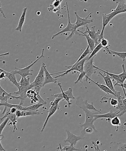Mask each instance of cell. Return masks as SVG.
Returning a JSON list of instances; mask_svg holds the SVG:
<instances>
[{"label": "cell", "mask_w": 126, "mask_h": 151, "mask_svg": "<svg viewBox=\"0 0 126 151\" xmlns=\"http://www.w3.org/2000/svg\"><path fill=\"white\" fill-rule=\"evenodd\" d=\"M84 100L81 97H79L77 99L76 104L80 109H82L84 110L85 114V121L84 124H81V128L84 127V129L81 131V134L84 136L86 134L85 130L88 127H91L93 130L96 132L98 131L96 129L94 125V122L96 121L94 119V115L98 114L97 112H93L90 111L86 107L84 102Z\"/></svg>", "instance_id": "cell-1"}, {"label": "cell", "mask_w": 126, "mask_h": 151, "mask_svg": "<svg viewBox=\"0 0 126 151\" xmlns=\"http://www.w3.org/2000/svg\"><path fill=\"white\" fill-rule=\"evenodd\" d=\"M67 10L68 17V23L67 25L64 29H62L61 31H60L57 33L53 35L51 39H53L55 37L57 36V35H60V34L64 33L66 32H71V34L69 35L66 38L65 40L67 41L72 37L73 35H81V34L79 33L77 31V29L75 23L72 24L71 23L70 20V14L69 9H68V6L67 2H66Z\"/></svg>", "instance_id": "cell-2"}, {"label": "cell", "mask_w": 126, "mask_h": 151, "mask_svg": "<svg viewBox=\"0 0 126 151\" xmlns=\"http://www.w3.org/2000/svg\"><path fill=\"white\" fill-rule=\"evenodd\" d=\"M88 57H86L84 59L81 60V61L78 62L76 64H73L70 66H66V68H67L68 70L64 71L57 72V73L51 74V75L58 74L59 73H62L61 75H59L54 77L55 78H57L60 77L64 76H65L67 75L68 73H70L72 71L76 70L79 72L80 73L84 72V63L86 60L88 59Z\"/></svg>", "instance_id": "cell-3"}, {"label": "cell", "mask_w": 126, "mask_h": 151, "mask_svg": "<svg viewBox=\"0 0 126 151\" xmlns=\"http://www.w3.org/2000/svg\"><path fill=\"white\" fill-rule=\"evenodd\" d=\"M45 80V73L43 67L41 65L39 72L34 81L31 84L33 86L34 90L37 93H39L40 91L44 86V83Z\"/></svg>", "instance_id": "cell-4"}, {"label": "cell", "mask_w": 126, "mask_h": 151, "mask_svg": "<svg viewBox=\"0 0 126 151\" xmlns=\"http://www.w3.org/2000/svg\"><path fill=\"white\" fill-rule=\"evenodd\" d=\"M44 49L43 48L40 56L33 63H32V64L22 69H19L15 67V68L16 70H12V72L14 74L16 75V74H18L20 75L23 78H26V77L29 76L30 75H32V74L30 73V72L33 71V70L30 69L31 68L32 66H33L40 59L42 58H45V56H44Z\"/></svg>", "instance_id": "cell-5"}, {"label": "cell", "mask_w": 126, "mask_h": 151, "mask_svg": "<svg viewBox=\"0 0 126 151\" xmlns=\"http://www.w3.org/2000/svg\"><path fill=\"white\" fill-rule=\"evenodd\" d=\"M95 57L96 56H94L89 60H87L84 63V72L86 73L85 78L86 81H88V78H90L93 74H95L96 71L97 70V69L95 68L94 62H93V60Z\"/></svg>", "instance_id": "cell-6"}, {"label": "cell", "mask_w": 126, "mask_h": 151, "mask_svg": "<svg viewBox=\"0 0 126 151\" xmlns=\"http://www.w3.org/2000/svg\"><path fill=\"white\" fill-rule=\"evenodd\" d=\"M92 12L90 13L85 18H82L80 17L78 15V13L76 12H75L74 13L75 15L76 18V22L75 23L77 29L78 28L82 26H85L88 25L89 24L93 23L94 19H89V17L92 14Z\"/></svg>", "instance_id": "cell-7"}, {"label": "cell", "mask_w": 126, "mask_h": 151, "mask_svg": "<svg viewBox=\"0 0 126 151\" xmlns=\"http://www.w3.org/2000/svg\"><path fill=\"white\" fill-rule=\"evenodd\" d=\"M115 94V97L117 98L118 101V104L115 108L118 109V110L117 111L118 116H121L126 113V107L122 103V99H123V97L121 95L120 92L116 91Z\"/></svg>", "instance_id": "cell-8"}, {"label": "cell", "mask_w": 126, "mask_h": 151, "mask_svg": "<svg viewBox=\"0 0 126 151\" xmlns=\"http://www.w3.org/2000/svg\"><path fill=\"white\" fill-rule=\"evenodd\" d=\"M5 118H8L10 122L9 125H11L13 128V132H14L16 130H18V128L16 126L17 121V118L16 117V114L12 113L10 110L7 111L4 114L2 117L0 118V120L2 121L3 119Z\"/></svg>", "instance_id": "cell-9"}, {"label": "cell", "mask_w": 126, "mask_h": 151, "mask_svg": "<svg viewBox=\"0 0 126 151\" xmlns=\"http://www.w3.org/2000/svg\"><path fill=\"white\" fill-rule=\"evenodd\" d=\"M102 18H103V28H102L101 32L99 37L98 41L99 44L100 43L102 40L104 38L103 34L105 27L107 26L109 22L115 17V16L112 12L108 14L103 13L102 14Z\"/></svg>", "instance_id": "cell-10"}, {"label": "cell", "mask_w": 126, "mask_h": 151, "mask_svg": "<svg viewBox=\"0 0 126 151\" xmlns=\"http://www.w3.org/2000/svg\"><path fill=\"white\" fill-rule=\"evenodd\" d=\"M32 88H33V86L32 84L31 83L30 85L27 87H20L17 91L13 93H11V94H15L19 95V96L21 98V100H20V103L19 104L22 106V105H23L24 103L25 99L27 97V91Z\"/></svg>", "instance_id": "cell-11"}, {"label": "cell", "mask_w": 126, "mask_h": 151, "mask_svg": "<svg viewBox=\"0 0 126 151\" xmlns=\"http://www.w3.org/2000/svg\"><path fill=\"white\" fill-rule=\"evenodd\" d=\"M86 30L87 31V33L91 38V39L93 40L95 43L96 47L99 44L98 42L99 35H100L101 32L100 29H98L97 32L95 30L96 26H92L91 29H90L88 26V25L86 26Z\"/></svg>", "instance_id": "cell-12"}, {"label": "cell", "mask_w": 126, "mask_h": 151, "mask_svg": "<svg viewBox=\"0 0 126 151\" xmlns=\"http://www.w3.org/2000/svg\"><path fill=\"white\" fill-rule=\"evenodd\" d=\"M65 131H66L67 134V137L66 139L64 140V142L65 143H69L70 144V146H75L78 140L84 139V137L81 136H77L74 135L70 132L69 130L66 129Z\"/></svg>", "instance_id": "cell-13"}, {"label": "cell", "mask_w": 126, "mask_h": 151, "mask_svg": "<svg viewBox=\"0 0 126 151\" xmlns=\"http://www.w3.org/2000/svg\"><path fill=\"white\" fill-rule=\"evenodd\" d=\"M43 67L44 68V73H45V80L44 83V86H45V84L51 83H55L59 82L58 81L57 78H53L51 76V74L49 73L47 69V66L44 63H42Z\"/></svg>", "instance_id": "cell-14"}, {"label": "cell", "mask_w": 126, "mask_h": 151, "mask_svg": "<svg viewBox=\"0 0 126 151\" xmlns=\"http://www.w3.org/2000/svg\"><path fill=\"white\" fill-rule=\"evenodd\" d=\"M113 1L117 4L116 8L112 10V13L115 16L120 14L121 10L126 7V4L125 0H113Z\"/></svg>", "instance_id": "cell-15"}, {"label": "cell", "mask_w": 126, "mask_h": 151, "mask_svg": "<svg viewBox=\"0 0 126 151\" xmlns=\"http://www.w3.org/2000/svg\"><path fill=\"white\" fill-rule=\"evenodd\" d=\"M99 74L102 76L104 79L105 83H106L107 86L114 93H116V91L115 90L112 81V78L107 74L104 73V74L100 72H99Z\"/></svg>", "instance_id": "cell-16"}, {"label": "cell", "mask_w": 126, "mask_h": 151, "mask_svg": "<svg viewBox=\"0 0 126 151\" xmlns=\"http://www.w3.org/2000/svg\"><path fill=\"white\" fill-rule=\"evenodd\" d=\"M40 114L38 111H27L17 110L16 113L17 118L28 116H33L34 115H39Z\"/></svg>", "instance_id": "cell-17"}, {"label": "cell", "mask_w": 126, "mask_h": 151, "mask_svg": "<svg viewBox=\"0 0 126 151\" xmlns=\"http://www.w3.org/2000/svg\"><path fill=\"white\" fill-rule=\"evenodd\" d=\"M60 106L59 104L55 105L51 109H49L47 112H48V116H47L45 122H44L43 125L41 130V132H42L45 129L46 126L47 122H48L49 119L52 115L55 113L56 111L60 109Z\"/></svg>", "instance_id": "cell-18"}, {"label": "cell", "mask_w": 126, "mask_h": 151, "mask_svg": "<svg viewBox=\"0 0 126 151\" xmlns=\"http://www.w3.org/2000/svg\"><path fill=\"white\" fill-rule=\"evenodd\" d=\"M77 31H78V32H81L82 36L85 37L86 39L87 40V43H88V45L89 47L90 51L91 52L96 47L94 41L90 37L88 34L87 33L86 31L85 30V32H83L78 29H77Z\"/></svg>", "instance_id": "cell-19"}, {"label": "cell", "mask_w": 126, "mask_h": 151, "mask_svg": "<svg viewBox=\"0 0 126 151\" xmlns=\"http://www.w3.org/2000/svg\"><path fill=\"white\" fill-rule=\"evenodd\" d=\"M27 7H25L23 9V13H22L20 19H19L18 24L17 27L15 29L16 30L19 31V32H22V29L23 27L24 24L26 20V14L27 10Z\"/></svg>", "instance_id": "cell-20"}, {"label": "cell", "mask_w": 126, "mask_h": 151, "mask_svg": "<svg viewBox=\"0 0 126 151\" xmlns=\"http://www.w3.org/2000/svg\"><path fill=\"white\" fill-rule=\"evenodd\" d=\"M88 80H90V81H92V82L94 83L95 84H96V85H97L99 88L101 89V90H102L105 92L107 94L104 97H105L108 94H112L113 95V96H115V93H114L113 92H112V90L108 88L107 86H105L103 84H100L98 82H96L95 81H93V80H92L91 78H88Z\"/></svg>", "instance_id": "cell-21"}, {"label": "cell", "mask_w": 126, "mask_h": 151, "mask_svg": "<svg viewBox=\"0 0 126 151\" xmlns=\"http://www.w3.org/2000/svg\"><path fill=\"white\" fill-rule=\"evenodd\" d=\"M115 116H118L117 111L113 112L112 111H110L108 113L103 114H96L94 115V119L95 120L100 118H108L112 119Z\"/></svg>", "instance_id": "cell-22"}, {"label": "cell", "mask_w": 126, "mask_h": 151, "mask_svg": "<svg viewBox=\"0 0 126 151\" xmlns=\"http://www.w3.org/2000/svg\"><path fill=\"white\" fill-rule=\"evenodd\" d=\"M6 78H8L9 81L10 82L12 83V84L15 86L16 87L19 89L20 88V86L19 83V82H17V80H16L15 74L13 73L12 72H6Z\"/></svg>", "instance_id": "cell-23"}, {"label": "cell", "mask_w": 126, "mask_h": 151, "mask_svg": "<svg viewBox=\"0 0 126 151\" xmlns=\"http://www.w3.org/2000/svg\"><path fill=\"white\" fill-rule=\"evenodd\" d=\"M38 93L35 92V90H30L27 91V97H29L30 98L31 100V103L32 104L33 103H36V102H38L39 100L37 97V94Z\"/></svg>", "instance_id": "cell-24"}, {"label": "cell", "mask_w": 126, "mask_h": 151, "mask_svg": "<svg viewBox=\"0 0 126 151\" xmlns=\"http://www.w3.org/2000/svg\"><path fill=\"white\" fill-rule=\"evenodd\" d=\"M45 105L44 103L38 102L37 103L35 104L32 105V106H27V107H24L23 111H38V109L41 106Z\"/></svg>", "instance_id": "cell-25"}, {"label": "cell", "mask_w": 126, "mask_h": 151, "mask_svg": "<svg viewBox=\"0 0 126 151\" xmlns=\"http://www.w3.org/2000/svg\"><path fill=\"white\" fill-rule=\"evenodd\" d=\"M122 66L123 71L122 73L118 75V77H119V82H118V84H117V85H118V84H121L124 83L126 80V71L124 64H122Z\"/></svg>", "instance_id": "cell-26"}, {"label": "cell", "mask_w": 126, "mask_h": 151, "mask_svg": "<svg viewBox=\"0 0 126 151\" xmlns=\"http://www.w3.org/2000/svg\"><path fill=\"white\" fill-rule=\"evenodd\" d=\"M30 78L29 76H28L27 78H26H26L22 77V78L19 82L20 87H27L30 85L31 83H30Z\"/></svg>", "instance_id": "cell-27"}, {"label": "cell", "mask_w": 126, "mask_h": 151, "mask_svg": "<svg viewBox=\"0 0 126 151\" xmlns=\"http://www.w3.org/2000/svg\"><path fill=\"white\" fill-rule=\"evenodd\" d=\"M103 47H102L101 44L100 43L98 45L95 47L93 51L91 52L90 55L89 56L88 60H90V59L92 58L94 56H96L97 53L102 49Z\"/></svg>", "instance_id": "cell-28"}, {"label": "cell", "mask_w": 126, "mask_h": 151, "mask_svg": "<svg viewBox=\"0 0 126 151\" xmlns=\"http://www.w3.org/2000/svg\"><path fill=\"white\" fill-rule=\"evenodd\" d=\"M109 54L110 55H115L118 56L120 58L122 59L123 61H125L126 58V52H118L109 50Z\"/></svg>", "instance_id": "cell-29"}, {"label": "cell", "mask_w": 126, "mask_h": 151, "mask_svg": "<svg viewBox=\"0 0 126 151\" xmlns=\"http://www.w3.org/2000/svg\"><path fill=\"white\" fill-rule=\"evenodd\" d=\"M60 7L61 6L58 7H54L52 6L51 4H50V7L47 8V9H48L49 12L52 11L53 12V13H56L59 17H60L61 14V8H60Z\"/></svg>", "instance_id": "cell-30"}, {"label": "cell", "mask_w": 126, "mask_h": 151, "mask_svg": "<svg viewBox=\"0 0 126 151\" xmlns=\"http://www.w3.org/2000/svg\"><path fill=\"white\" fill-rule=\"evenodd\" d=\"M58 85L60 87V88L61 90V93L63 94V100H65L67 102L68 107L70 108L71 107V105H72V103H71L70 101V99L68 97V96H66V95L64 93V91L62 88V86L61 83H58Z\"/></svg>", "instance_id": "cell-31"}, {"label": "cell", "mask_w": 126, "mask_h": 151, "mask_svg": "<svg viewBox=\"0 0 126 151\" xmlns=\"http://www.w3.org/2000/svg\"><path fill=\"white\" fill-rule=\"evenodd\" d=\"M84 102L86 107V109H88V110H93L96 111L98 112L99 113H101L100 111L98 110L97 109H96V108L94 107V106H93V103H91V104H90L88 103L87 100H86L84 101Z\"/></svg>", "instance_id": "cell-32"}, {"label": "cell", "mask_w": 126, "mask_h": 151, "mask_svg": "<svg viewBox=\"0 0 126 151\" xmlns=\"http://www.w3.org/2000/svg\"><path fill=\"white\" fill-rule=\"evenodd\" d=\"M111 123L112 125L114 126L119 127L121 125L120 120L118 116H115V117L112 118L111 120Z\"/></svg>", "instance_id": "cell-33"}, {"label": "cell", "mask_w": 126, "mask_h": 151, "mask_svg": "<svg viewBox=\"0 0 126 151\" xmlns=\"http://www.w3.org/2000/svg\"><path fill=\"white\" fill-rule=\"evenodd\" d=\"M62 146H63V149L64 151H81V149L76 148L74 146L70 145L69 146H65L62 144Z\"/></svg>", "instance_id": "cell-34"}, {"label": "cell", "mask_w": 126, "mask_h": 151, "mask_svg": "<svg viewBox=\"0 0 126 151\" xmlns=\"http://www.w3.org/2000/svg\"><path fill=\"white\" fill-rule=\"evenodd\" d=\"M104 99H108V100H110L111 105L114 106V108L116 107V106L118 104V101L117 100L114 99L113 98H107L103 97L102 99V101Z\"/></svg>", "instance_id": "cell-35"}, {"label": "cell", "mask_w": 126, "mask_h": 151, "mask_svg": "<svg viewBox=\"0 0 126 151\" xmlns=\"http://www.w3.org/2000/svg\"><path fill=\"white\" fill-rule=\"evenodd\" d=\"M101 44L103 47V48H104L106 50L108 49L109 48V41L107 40L106 38H104L101 41L100 43Z\"/></svg>", "instance_id": "cell-36"}, {"label": "cell", "mask_w": 126, "mask_h": 151, "mask_svg": "<svg viewBox=\"0 0 126 151\" xmlns=\"http://www.w3.org/2000/svg\"><path fill=\"white\" fill-rule=\"evenodd\" d=\"M64 93L70 99H75V97L73 94L72 89L71 88H69L66 91H64Z\"/></svg>", "instance_id": "cell-37"}, {"label": "cell", "mask_w": 126, "mask_h": 151, "mask_svg": "<svg viewBox=\"0 0 126 151\" xmlns=\"http://www.w3.org/2000/svg\"><path fill=\"white\" fill-rule=\"evenodd\" d=\"M63 100V99L60 98H55V99L54 101L51 102V103H50V106L49 109H51V108L53 107V106H55V105L59 104V102H60V101Z\"/></svg>", "instance_id": "cell-38"}, {"label": "cell", "mask_w": 126, "mask_h": 151, "mask_svg": "<svg viewBox=\"0 0 126 151\" xmlns=\"http://www.w3.org/2000/svg\"><path fill=\"white\" fill-rule=\"evenodd\" d=\"M1 80H0V82H1ZM12 95L11 93H9L7 92L4 88L1 87V83H0V96H11Z\"/></svg>", "instance_id": "cell-39"}, {"label": "cell", "mask_w": 126, "mask_h": 151, "mask_svg": "<svg viewBox=\"0 0 126 151\" xmlns=\"http://www.w3.org/2000/svg\"><path fill=\"white\" fill-rule=\"evenodd\" d=\"M9 121L8 118H5L4 121L0 124V134H1V133L5 128Z\"/></svg>", "instance_id": "cell-40"}, {"label": "cell", "mask_w": 126, "mask_h": 151, "mask_svg": "<svg viewBox=\"0 0 126 151\" xmlns=\"http://www.w3.org/2000/svg\"><path fill=\"white\" fill-rule=\"evenodd\" d=\"M86 73L84 72L80 73L79 75L78 76V79L75 82V84H76L78 83L79 81H81V83H83V79L84 77H85Z\"/></svg>", "instance_id": "cell-41"}, {"label": "cell", "mask_w": 126, "mask_h": 151, "mask_svg": "<svg viewBox=\"0 0 126 151\" xmlns=\"http://www.w3.org/2000/svg\"><path fill=\"white\" fill-rule=\"evenodd\" d=\"M63 0H55L51 4L52 6L54 7H58L61 6V3Z\"/></svg>", "instance_id": "cell-42"}, {"label": "cell", "mask_w": 126, "mask_h": 151, "mask_svg": "<svg viewBox=\"0 0 126 151\" xmlns=\"http://www.w3.org/2000/svg\"><path fill=\"white\" fill-rule=\"evenodd\" d=\"M118 144L119 145V147L117 149V151H126V143H120Z\"/></svg>", "instance_id": "cell-43"}, {"label": "cell", "mask_w": 126, "mask_h": 151, "mask_svg": "<svg viewBox=\"0 0 126 151\" xmlns=\"http://www.w3.org/2000/svg\"><path fill=\"white\" fill-rule=\"evenodd\" d=\"M4 138V136L2 134H0V151H6L3 147L2 144L1 143V140Z\"/></svg>", "instance_id": "cell-44"}, {"label": "cell", "mask_w": 126, "mask_h": 151, "mask_svg": "<svg viewBox=\"0 0 126 151\" xmlns=\"http://www.w3.org/2000/svg\"><path fill=\"white\" fill-rule=\"evenodd\" d=\"M1 72L0 73V80H4L5 78H6V72Z\"/></svg>", "instance_id": "cell-45"}, {"label": "cell", "mask_w": 126, "mask_h": 151, "mask_svg": "<svg viewBox=\"0 0 126 151\" xmlns=\"http://www.w3.org/2000/svg\"><path fill=\"white\" fill-rule=\"evenodd\" d=\"M93 129L91 127H88L85 130L86 133H88L89 134H91L93 132Z\"/></svg>", "instance_id": "cell-46"}, {"label": "cell", "mask_w": 126, "mask_h": 151, "mask_svg": "<svg viewBox=\"0 0 126 151\" xmlns=\"http://www.w3.org/2000/svg\"><path fill=\"white\" fill-rule=\"evenodd\" d=\"M117 86H120L122 87L123 90L124 92V94H125V97L126 98V94L125 92V90H124V88L126 89V83H123L122 84H118Z\"/></svg>", "instance_id": "cell-47"}, {"label": "cell", "mask_w": 126, "mask_h": 151, "mask_svg": "<svg viewBox=\"0 0 126 151\" xmlns=\"http://www.w3.org/2000/svg\"><path fill=\"white\" fill-rule=\"evenodd\" d=\"M0 12H1V14H2L3 17L6 18V16L5 14H4V10H3L2 9V7H1V1H0Z\"/></svg>", "instance_id": "cell-48"}, {"label": "cell", "mask_w": 126, "mask_h": 151, "mask_svg": "<svg viewBox=\"0 0 126 151\" xmlns=\"http://www.w3.org/2000/svg\"><path fill=\"white\" fill-rule=\"evenodd\" d=\"M17 109L13 107L10 109V111L12 113L16 114Z\"/></svg>", "instance_id": "cell-49"}, {"label": "cell", "mask_w": 126, "mask_h": 151, "mask_svg": "<svg viewBox=\"0 0 126 151\" xmlns=\"http://www.w3.org/2000/svg\"><path fill=\"white\" fill-rule=\"evenodd\" d=\"M9 55V53L7 52L6 53H4V54H0V57H2V56H5L6 55ZM0 62H3V60H0Z\"/></svg>", "instance_id": "cell-50"}, {"label": "cell", "mask_w": 126, "mask_h": 151, "mask_svg": "<svg viewBox=\"0 0 126 151\" xmlns=\"http://www.w3.org/2000/svg\"><path fill=\"white\" fill-rule=\"evenodd\" d=\"M59 148L60 149V150H57L56 151H64L63 147H62L61 143H59Z\"/></svg>", "instance_id": "cell-51"}, {"label": "cell", "mask_w": 126, "mask_h": 151, "mask_svg": "<svg viewBox=\"0 0 126 151\" xmlns=\"http://www.w3.org/2000/svg\"><path fill=\"white\" fill-rule=\"evenodd\" d=\"M122 102L124 104V106H125L126 107V98L125 99H122Z\"/></svg>", "instance_id": "cell-52"}, {"label": "cell", "mask_w": 126, "mask_h": 151, "mask_svg": "<svg viewBox=\"0 0 126 151\" xmlns=\"http://www.w3.org/2000/svg\"><path fill=\"white\" fill-rule=\"evenodd\" d=\"M0 72H6V71L3 70V69H1V68H0Z\"/></svg>", "instance_id": "cell-53"}, {"label": "cell", "mask_w": 126, "mask_h": 151, "mask_svg": "<svg viewBox=\"0 0 126 151\" xmlns=\"http://www.w3.org/2000/svg\"><path fill=\"white\" fill-rule=\"evenodd\" d=\"M4 106V104H3V103H0V106Z\"/></svg>", "instance_id": "cell-54"}, {"label": "cell", "mask_w": 126, "mask_h": 151, "mask_svg": "<svg viewBox=\"0 0 126 151\" xmlns=\"http://www.w3.org/2000/svg\"><path fill=\"white\" fill-rule=\"evenodd\" d=\"M125 4H126V1H125Z\"/></svg>", "instance_id": "cell-55"}, {"label": "cell", "mask_w": 126, "mask_h": 151, "mask_svg": "<svg viewBox=\"0 0 126 151\" xmlns=\"http://www.w3.org/2000/svg\"><path fill=\"white\" fill-rule=\"evenodd\" d=\"M125 121H126V119L125 120Z\"/></svg>", "instance_id": "cell-56"}]
</instances>
